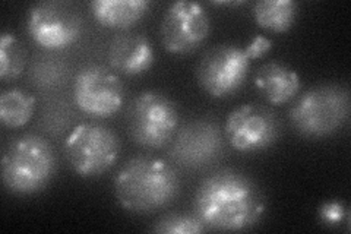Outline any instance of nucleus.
Segmentation results:
<instances>
[{
	"label": "nucleus",
	"mask_w": 351,
	"mask_h": 234,
	"mask_svg": "<svg viewBox=\"0 0 351 234\" xmlns=\"http://www.w3.org/2000/svg\"><path fill=\"white\" fill-rule=\"evenodd\" d=\"M128 132L135 143L158 150L167 145L179 126V111L171 100L157 91L136 95L128 108Z\"/></svg>",
	"instance_id": "5"
},
{
	"label": "nucleus",
	"mask_w": 351,
	"mask_h": 234,
	"mask_svg": "<svg viewBox=\"0 0 351 234\" xmlns=\"http://www.w3.org/2000/svg\"><path fill=\"white\" fill-rule=\"evenodd\" d=\"M152 231L160 234H197L208 230L195 214H169L157 221Z\"/></svg>",
	"instance_id": "19"
},
{
	"label": "nucleus",
	"mask_w": 351,
	"mask_h": 234,
	"mask_svg": "<svg viewBox=\"0 0 351 234\" xmlns=\"http://www.w3.org/2000/svg\"><path fill=\"white\" fill-rule=\"evenodd\" d=\"M27 30L38 46L58 50L71 46L80 38L82 19L78 10L69 3L41 2L29 8Z\"/></svg>",
	"instance_id": "8"
},
{
	"label": "nucleus",
	"mask_w": 351,
	"mask_h": 234,
	"mask_svg": "<svg viewBox=\"0 0 351 234\" xmlns=\"http://www.w3.org/2000/svg\"><path fill=\"white\" fill-rule=\"evenodd\" d=\"M265 211L259 186L245 173L223 169L197 186L193 214L206 230L243 231L258 224Z\"/></svg>",
	"instance_id": "1"
},
{
	"label": "nucleus",
	"mask_w": 351,
	"mask_h": 234,
	"mask_svg": "<svg viewBox=\"0 0 351 234\" xmlns=\"http://www.w3.org/2000/svg\"><path fill=\"white\" fill-rule=\"evenodd\" d=\"M91 12L103 27L128 31L144 18L149 8L147 0H94Z\"/></svg>",
	"instance_id": "15"
},
{
	"label": "nucleus",
	"mask_w": 351,
	"mask_h": 234,
	"mask_svg": "<svg viewBox=\"0 0 351 234\" xmlns=\"http://www.w3.org/2000/svg\"><path fill=\"white\" fill-rule=\"evenodd\" d=\"M120 139L103 125L81 124L64 141V154L72 169L84 176H100L112 169L120 154Z\"/></svg>",
	"instance_id": "6"
},
{
	"label": "nucleus",
	"mask_w": 351,
	"mask_h": 234,
	"mask_svg": "<svg viewBox=\"0 0 351 234\" xmlns=\"http://www.w3.org/2000/svg\"><path fill=\"white\" fill-rule=\"evenodd\" d=\"M226 138L239 152L265 150L277 142L281 126L277 115L265 106L245 104L227 116Z\"/></svg>",
	"instance_id": "10"
},
{
	"label": "nucleus",
	"mask_w": 351,
	"mask_h": 234,
	"mask_svg": "<svg viewBox=\"0 0 351 234\" xmlns=\"http://www.w3.org/2000/svg\"><path fill=\"white\" fill-rule=\"evenodd\" d=\"M73 98L84 113L108 117L122 108L125 90L113 71L101 65H88L75 78Z\"/></svg>",
	"instance_id": "9"
},
{
	"label": "nucleus",
	"mask_w": 351,
	"mask_h": 234,
	"mask_svg": "<svg viewBox=\"0 0 351 234\" xmlns=\"http://www.w3.org/2000/svg\"><path fill=\"white\" fill-rule=\"evenodd\" d=\"M347 217V209L341 202H326L319 208V218L328 226H338Z\"/></svg>",
	"instance_id": "20"
},
{
	"label": "nucleus",
	"mask_w": 351,
	"mask_h": 234,
	"mask_svg": "<svg viewBox=\"0 0 351 234\" xmlns=\"http://www.w3.org/2000/svg\"><path fill=\"white\" fill-rule=\"evenodd\" d=\"M210 28V18L202 5L180 0L167 9L161 21L160 37L167 51L186 54L201 46Z\"/></svg>",
	"instance_id": "11"
},
{
	"label": "nucleus",
	"mask_w": 351,
	"mask_h": 234,
	"mask_svg": "<svg viewBox=\"0 0 351 234\" xmlns=\"http://www.w3.org/2000/svg\"><path fill=\"white\" fill-rule=\"evenodd\" d=\"M299 6L293 0H261L254 6L256 24L271 32H287L298 18Z\"/></svg>",
	"instance_id": "16"
},
{
	"label": "nucleus",
	"mask_w": 351,
	"mask_h": 234,
	"mask_svg": "<svg viewBox=\"0 0 351 234\" xmlns=\"http://www.w3.org/2000/svg\"><path fill=\"white\" fill-rule=\"evenodd\" d=\"M180 192V177L162 159L141 155L120 169L114 195L129 213L151 214L169 207Z\"/></svg>",
	"instance_id": "2"
},
{
	"label": "nucleus",
	"mask_w": 351,
	"mask_h": 234,
	"mask_svg": "<svg viewBox=\"0 0 351 234\" xmlns=\"http://www.w3.org/2000/svg\"><path fill=\"white\" fill-rule=\"evenodd\" d=\"M271 49H272V41L269 38L263 36H256L245 49V53L249 60H254V59L262 58V56L268 53Z\"/></svg>",
	"instance_id": "21"
},
{
	"label": "nucleus",
	"mask_w": 351,
	"mask_h": 234,
	"mask_svg": "<svg viewBox=\"0 0 351 234\" xmlns=\"http://www.w3.org/2000/svg\"><path fill=\"white\" fill-rule=\"evenodd\" d=\"M56 172L51 143L38 135H22L8 145L2 159V180L9 192L32 195L43 191Z\"/></svg>",
	"instance_id": "3"
},
{
	"label": "nucleus",
	"mask_w": 351,
	"mask_h": 234,
	"mask_svg": "<svg viewBox=\"0 0 351 234\" xmlns=\"http://www.w3.org/2000/svg\"><path fill=\"white\" fill-rule=\"evenodd\" d=\"M36 108V98L19 88H10L0 95V120L8 128L27 125Z\"/></svg>",
	"instance_id": "17"
},
{
	"label": "nucleus",
	"mask_w": 351,
	"mask_h": 234,
	"mask_svg": "<svg viewBox=\"0 0 351 234\" xmlns=\"http://www.w3.org/2000/svg\"><path fill=\"white\" fill-rule=\"evenodd\" d=\"M249 66L250 60L243 49L233 44H218L202 56L196 68V78L208 94L223 98L239 91L246 80Z\"/></svg>",
	"instance_id": "7"
},
{
	"label": "nucleus",
	"mask_w": 351,
	"mask_h": 234,
	"mask_svg": "<svg viewBox=\"0 0 351 234\" xmlns=\"http://www.w3.org/2000/svg\"><path fill=\"white\" fill-rule=\"evenodd\" d=\"M25 66V50L12 32L5 31L0 37V78L10 81L18 78Z\"/></svg>",
	"instance_id": "18"
},
{
	"label": "nucleus",
	"mask_w": 351,
	"mask_h": 234,
	"mask_svg": "<svg viewBox=\"0 0 351 234\" xmlns=\"http://www.w3.org/2000/svg\"><path fill=\"white\" fill-rule=\"evenodd\" d=\"M156 60L147 36L135 31H123L114 36L108 47V62L112 68L128 76L145 73Z\"/></svg>",
	"instance_id": "13"
},
{
	"label": "nucleus",
	"mask_w": 351,
	"mask_h": 234,
	"mask_svg": "<svg viewBox=\"0 0 351 234\" xmlns=\"http://www.w3.org/2000/svg\"><path fill=\"white\" fill-rule=\"evenodd\" d=\"M255 85L269 104L291 102L300 91V78L289 66L271 62L263 65L255 76Z\"/></svg>",
	"instance_id": "14"
},
{
	"label": "nucleus",
	"mask_w": 351,
	"mask_h": 234,
	"mask_svg": "<svg viewBox=\"0 0 351 234\" xmlns=\"http://www.w3.org/2000/svg\"><path fill=\"white\" fill-rule=\"evenodd\" d=\"M290 121L304 138H324L335 133L350 116V94L341 85L311 88L290 108Z\"/></svg>",
	"instance_id": "4"
},
{
	"label": "nucleus",
	"mask_w": 351,
	"mask_h": 234,
	"mask_svg": "<svg viewBox=\"0 0 351 234\" xmlns=\"http://www.w3.org/2000/svg\"><path fill=\"white\" fill-rule=\"evenodd\" d=\"M223 151L221 129L211 120H195L176 135L170 157L186 169H201L214 163Z\"/></svg>",
	"instance_id": "12"
}]
</instances>
